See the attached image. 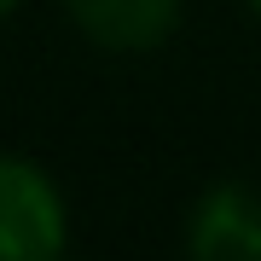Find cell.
<instances>
[{
    "mask_svg": "<svg viewBox=\"0 0 261 261\" xmlns=\"http://www.w3.org/2000/svg\"><path fill=\"white\" fill-rule=\"evenodd\" d=\"M70 250V203L47 163L0 151V261H58Z\"/></svg>",
    "mask_w": 261,
    "mask_h": 261,
    "instance_id": "6da1fadb",
    "label": "cell"
},
{
    "mask_svg": "<svg viewBox=\"0 0 261 261\" xmlns=\"http://www.w3.org/2000/svg\"><path fill=\"white\" fill-rule=\"evenodd\" d=\"M180 244L192 261H261V186L209 180L186 209Z\"/></svg>",
    "mask_w": 261,
    "mask_h": 261,
    "instance_id": "7a4b0ae2",
    "label": "cell"
},
{
    "mask_svg": "<svg viewBox=\"0 0 261 261\" xmlns=\"http://www.w3.org/2000/svg\"><path fill=\"white\" fill-rule=\"evenodd\" d=\"M64 18L105 53H157L174 41L186 0H58Z\"/></svg>",
    "mask_w": 261,
    "mask_h": 261,
    "instance_id": "3957f363",
    "label": "cell"
},
{
    "mask_svg": "<svg viewBox=\"0 0 261 261\" xmlns=\"http://www.w3.org/2000/svg\"><path fill=\"white\" fill-rule=\"evenodd\" d=\"M23 6V0H0V18H12V12H18Z\"/></svg>",
    "mask_w": 261,
    "mask_h": 261,
    "instance_id": "277c9868",
    "label": "cell"
},
{
    "mask_svg": "<svg viewBox=\"0 0 261 261\" xmlns=\"http://www.w3.org/2000/svg\"><path fill=\"white\" fill-rule=\"evenodd\" d=\"M244 6H250V12H255V18H261V0H244Z\"/></svg>",
    "mask_w": 261,
    "mask_h": 261,
    "instance_id": "5b68a950",
    "label": "cell"
}]
</instances>
